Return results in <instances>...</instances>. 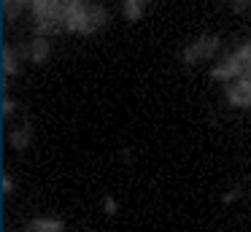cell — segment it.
<instances>
[{
  "mask_svg": "<svg viewBox=\"0 0 251 232\" xmlns=\"http://www.w3.org/2000/svg\"><path fill=\"white\" fill-rule=\"evenodd\" d=\"M219 46H222V38L213 35V32H205V35L195 38L192 43L184 46L181 62H184L186 68H192V65H200V62H205V59H213L216 52H219Z\"/></svg>",
  "mask_w": 251,
  "mask_h": 232,
  "instance_id": "1",
  "label": "cell"
},
{
  "mask_svg": "<svg viewBox=\"0 0 251 232\" xmlns=\"http://www.w3.org/2000/svg\"><path fill=\"white\" fill-rule=\"evenodd\" d=\"M87 11H89L87 0H68L65 16H62V27H65V32L84 35V27H87Z\"/></svg>",
  "mask_w": 251,
  "mask_h": 232,
  "instance_id": "2",
  "label": "cell"
},
{
  "mask_svg": "<svg viewBox=\"0 0 251 232\" xmlns=\"http://www.w3.org/2000/svg\"><path fill=\"white\" fill-rule=\"evenodd\" d=\"M246 73V68H243V62H240L235 54H229L227 59H222L219 65H213L211 68V78L213 81H235V78H240V76Z\"/></svg>",
  "mask_w": 251,
  "mask_h": 232,
  "instance_id": "3",
  "label": "cell"
},
{
  "mask_svg": "<svg viewBox=\"0 0 251 232\" xmlns=\"http://www.w3.org/2000/svg\"><path fill=\"white\" fill-rule=\"evenodd\" d=\"M108 8L103 3H89V11H87V27H84V35H95L100 32L105 25H108Z\"/></svg>",
  "mask_w": 251,
  "mask_h": 232,
  "instance_id": "4",
  "label": "cell"
},
{
  "mask_svg": "<svg viewBox=\"0 0 251 232\" xmlns=\"http://www.w3.org/2000/svg\"><path fill=\"white\" fill-rule=\"evenodd\" d=\"M30 143H33V122L25 119L22 124H17V127L8 132V146H11L14 151H25Z\"/></svg>",
  "mask_w": 251,
  "mask_h": 232,
  "instance_id": "5",
  "label": "cell"
},
{
  "mask_svg": "<svg viewBox=\"0 0 251 232\" xmlns=\"http://www.w3.org/2000/svg\"><path fill=\"white\" fill-rule=\"evenodd\" d=\"M27 46H30V62L33 65H44L51 57V43L46 35H35Z\"/></svg>",
  "mask_w": 251,
  "mask_h": 232,
  "instance_id": "6",
  "label": "cell"
},
{
  "mask_svg": "<svg viewBox=\"0 0 251 232\" xmlns=\"http://www.w3.org/2000/svg\"><path fill=\"white\" fill-rule=\"evenodd\" d=\"M22 73V57H19V52L14 46H3V76L6 78H14V76Z\"/></svg>",
  "mask_w": 251,
  "mask_h": 232,
  "instance_id": "7",
  "label": "cell"
},
{
  "mask_svg": "<svg viewBox=\"0 0 251 232\" xmlns=\"http://www.w3.org/2000/svg\"><path fill=\"white\" fill-rule=\"evenodd\" d=\"M30 230L33 232H65V224L60 219H51V216H38V219L30 221Z\"/></svg>",
  "mask_w": 251,
  "mask_h": 232,
  "instance_id": "8",
  "label": "cell"
},
{
  "mask_svg": "<svg viewBox=\"0 0 251 232\" xmlns=\"http://www.w3.org/2000/svg\"><path fill=\"white\" fill-rule=\"evenodd\" d=\"M143 11H146L143 0H122V14H125L127 22H141Z\"/></svg>",
  "mask_w": 251,
  "mask_h": 232,
  "instance_id": "9",
  "label": "cell"
},
{
  "mask_svg": "<svg viewBox=\"0 0 251 232\" xmlns=\"http://www.w3.org/2000/svg\"><path fill=\"white\" fill-rule=\"evenodd\" d=\"M25 8H27V5H25L22 0H3V16H6V22H17Z\"/></svg>",
  "mask_w": 251,
  "mask_h": 232,
  "instance_id": "10",
  "label": "cell"
},
{
  "mask_svg": "<svg viewBox=\"0 0 251 232\" xmlns=\"http://www.w3.org/2000/svg\"><path fill=\"white\" fill-rule=\"evenodd\" d=\"M17 111H19V103L14 100V97L8 95V92H3V119L8 122V119H11Z\"/></svg>",
  "mask_w": 251,
  "mask_h": 232,
  "instance_id": "11",
  "label": "cell"
},
{
  "mask_svg": "<svg viewBox=\"0 0 251 232\" xmlns=\"http://www.w3.org/2000/svg\"><path fill=\"white\" fill-rule=\"evenodd\" d=\"M240 194H243V189H240V186H232L229 192H224V194H222V205H232L235 200L240 197Z\"/></svg>",
  "mask_w": 251,
  "mask_h": 232,
  "instance_id": "12",
  "label": "cell"
},
{
  "mask_svg": "<svg viewBox=\"0 0 251 232\" xmlns=\"http://www.w3.org/2000/svg\"><path fill=\"white\" fill-rule=\"evenodd\" d=\"M251 8V0H229V11L232 14H246Z\"/></svg>",
  "mask_w": 251,
  "mask_h": 232,
  "instance_id": "13",
  "label": "cell"
},
{
  "mask_svg": "<svg viewBox=\"0 0 251 232\" xmlns=\"http://www.w3.org/2000/svg\"><path fill=\"white\" fill-rule=\"evenodd\" d=\"M103 210H105L108 216H116V210H119V203H116L111 194H105V197H103Z\"/></svg>",
  "mask_w": 251,
  "mask_h": 232,
  "instance_id": "14",
  "label": "cell"
},
{
  "mask_svg": "<svg viewBox=\"0 0 251 232\" xmlns=\"http://www.w3.org/2000/svg\"><path fill=\"white\" fill-rule=\"evenodd\" d=\"M11 192H14V176L11 173H3V194L8 197Z\"/></svg>",
  "mask_w": 251,
  "mask_h": 232,
  "instance_id": "15",
  "label": "cell"
},
{
  "mask_svg": "<svg viewBox=\"0 0 251 232\" xmlns=\"http://www.w3.org/2000/svg\"><path fill=\"white\" fill-rule=\"evenodd\" d=\"M119 156H122V162H125V165H132V156H135V151L127 149V146H125V149L119 151Z\"/></svg>",
  "mask_w": 251,
  "mask_h": 232,
  "instance_id": "16",
  "label": "cell"
},
{
  "mask_svg": "<svg viewBox=\"0 0 251 232\" xmlns=\"http://www.w3.org/2000/svg\"><path fill=\"white\" fill-rule=\"evenodd\" d=\"M143 3H146V5H149V3H151V0H143Z\"/></svg>",
  "mask_w": 251,
  "mask_h": 232,
  "instance_id": "17",
  "label": "cell"
},
{
  "mask_svg": "<svg viewBox=\"0 0 251 232\" xmlns=\"http://www.w3.org/2000/svg\"><path fill=\"white\" fill-rule=\"evenodd\" d=\"M249 108H251V103H249Z\"/></svg>",
  "mask_w": 251,
  "mask_h": 232,
  "instance_id": "18",
  "label": "cell"
}]
</instances>
